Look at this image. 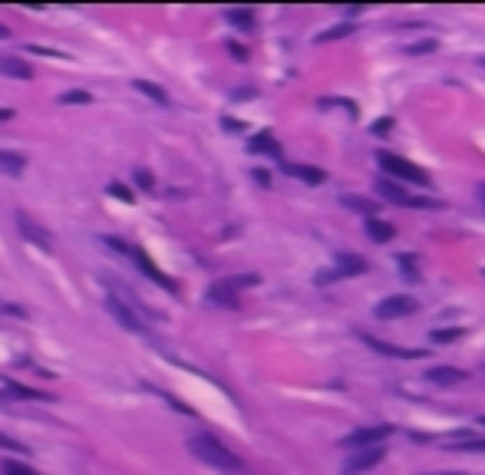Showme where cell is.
<instances>
[{
  "label": "cell",
  "mask_w": 485,
  "mask_h": 475,
  "mask_svg": "<svg viewBox=\"0 0 485 475\" xmlns=\"http://www.w3.org/2000/svg\"><path fill=\"white\" fill-rule=\"evenodd\" d=\"M188 452H192L195 459H201L205 465L218 469V472H241V469H245V462L238 459L235 452L224 449L222 442L215 436H208V433H199V436L188 439Z\"/></svg>",
  "instance_id": "1"
},
{
  "label": "cell",
  "mask_w": 485,
  "mask_h": 475,
  "mask_svg": "<svg viewBox=\"0 0 485 475\" xmlns=\"http://www.w3.org/2000/svg\"><path fill=\"white\" fill-rule=\"evenodd\" d=\"M106 311H109L125 330H132V334H149V324H146V320H149V311L139 307V304H132L119 288L106 290Z\"/></svg>",
  "instance_id": "2"
},
{
  "label": "cell",
  "mask_w": 485,
  "mask_h": 475,
  "mask_svg": "<svg viewBox=\"0 0 485 475\" xmlns=\"http://www.w3.org/2000/svg\"><path fill=\"white\" fill-rule=\"evenodd\" d=\"M376 162H380V169H383L386 176L393 178H403V182H413V185H429V176H426L419 165L406 162V159H399V155H390V152H380L376 155Z\"/></svg>",
  "instance_id": "3"
},
{
  "label": "cell",
  "mask_w": 485,
  "mask_h": 475,
  "mask_svg": "<svg viewBox=\"0 0 485 475\" xmlns=\"http://www.w3.org/2000/svg\"><path fill=\"white\" fill-rule=\"evenodd\" d=\"M376 192H380L386 201H393V205H406V208H436V201L413 195V192H406L403 185H397L393 178H380V182H376Z\"/></svg>",
  "instance_id": "4"
},
{
  "label": "cell",
  "mask_w": 485,
  "mask_h": 475,
  "mask_svg": "<svg viewBox=\"0 0 485 475\" xmlns=\"http://www.w3.org/2000/svg\"><path fill=\"white\" fill-rule=\"evenodd\" d=\"M393 436V426H363V429H353L350 436H344V446L347 449H367V446H383L386 439Z\"/></svg>",
  "instance_id": "5"
},
{
  "label": "cell",
  "mask_w": 485,
  "mask_h": 475,
  "mask_svg": "<svg viewBox=\"0 0 485 475\" xmlns=\"http://www.w3.org/2000/svg\"><path fill=\"white\" fill-rule=\"evenodd\" d=\"M386 459V446H367V449H353L347 462H344V475H363L376 469Z\"/></svg>",
  "instance_id": "6"
},
{
  "label": "cell",
  "mask_w": 485,
  "mask_h": 475,
  "mask_svg": "<svg viewBox=\"0 0 485 475\" xmlns=\"http://www.w3.org/2000/svg\"><path fill=\"white\" fill-rule=\"evenodd\" d=\"M419 304L410 297V294H393V297H386L376 304V317L380 320H399V317H410Z\"/></svg>",
  "instance_id": "7"
},
{
  "label": "cell",
  "mask_w": 485,
  "mask_h": 475,
  "mask_svg": "<svg viewBox=\"0 0 485 475\" xmlns=\"http://www.w3.org/2000/svg\"><path fill=\"white\" fill-rule=\"evenodd\" d=\"M17 228H20V235H24L26 241H33L40 251H50L53 248L50 231H47L43 225H37V221H33V218H30L26 212H17Z\"/></svg>",
  "instance_id": "8"
},
{
  "label": "cell",
  "mask_w": 485,
  "mask_h": 475,
  "mask_svg": "<svg viewBox=\"0 0 485 475\" xmlns=\"http://www.w3.org/2000/svg\"><path fill=\"white\" fill-rule=\"evenodd\" d=\"M367 267H370V264L363 261L360 254H340L334 264V274L337 277H357V274H367Z\"/></svg>",
  "instance_id": "9"
},
{
  "label": "cell",
  "mask_w": 485,
  "mask_h": 475,
  "mask_svg": "<svg viewBox=\"0 0 485 475\" xmlns=\"http://www.w3.org/2000/svg\"><path fill=\"white\" fill-rule=\"evenodd\" d=\"M363 343H370L376 353H390V357H403V360H419V357H426V350H403V347H393V343L376 340V337H370V334H363Z\"/></svg>",
  "instance_id": "10"
},
{
  "label": "cell",
  "mask_w": 485,
  "mask_h": 475,
  "mask_svg": "<svg viewBox=\"0 0 485 475\" xmlns=\"http://www.w3.org/2000/svg\"><path fill=\"white\" fill-rule=\"evenodd\" d=\"M0 73L10 76V79H33L30 63H24L20 56H0Z\"/></svg>",
  "instance_id": "11"
},
{
  "label": "cell",
  "mask_w": 485,
  "mask_h": 475,
  "mask_svg": "<svg viewBox=\"0 0 485 475\" xmlns=\"http://www.w3.org/2000/svg\"><path fill=\"white\" fill-rule=\"evenodd\" d=\"M426 380H429V383H439V387H456V383L465 380V370H456V366H436V370L426 373Z\"/></svg>",
  "instance_id": "12"
},
{
  "label": "cell",
  "mask_w": 485,
  "mask_h": 475,
  "mask_svg": "<svg viewBox=\"0 0 485 475\" xmlns=\"http://www.w3.org/2000/svg\"><path fill=\"white\" fill-rule=\"evenodd\" d=\"M281 169H284L287 176L300 178V182H307V185H321V182H323V172H321V169H314V165H294V162H281Z\"/></svg>",
  "instance_id": "13"
},
{
  "label": "cell",
  "mask_w": 485,
  "mask_h": 475,
  "mask_svg": "<svg viewBox=\"0 0 485 475\" xmlns=\"http://www.w3.org/2000/svg\"><path fill=\"white\" fill-rule=\"evenodd\" d=\"M397 235V228L390 225V221H380V218H367V238L376 241V244H386V241H393Z\"/></svg>",
  "instance_id": "14"
},
{
  "label": "cell",
  "mask_w": 485,
  "mask_h": 475,
  "mask_svg": "<svg viewBox=\"0 0 485 475\" xmlns=\"http://www.w3.org/2000/svg\"><path fill=\"white\" fill-rule=\"evenodd\" d=\"M208 300L218 304V307H238V290L228 288L222 281V284H212V288H208Z\"/></svg>",
  "instance_id": "15"
},
{
  "label": "cell",
  "mask_w": 485,
  "mask_h": 475,
  "mask_svg": "<svg viewBox=\"0 0 485 475\" xmlns=\"http://www.w3.org/2000/svg\"><path fill=\"white\" fill-rule=\"evenodd\" d=\"M340 205L350 208V212L363 215V218H374V212H376V205L370 198H363V195H340Z\"/></svg>",
  "instance_id": "16"
},
{
  "label": "cell",
  "mask_w": 485,
  "mask_h": 475,
  "mask_svg": "<svg viewBox=\"0 0 485 475\" xmlns=\"http://www.w3.org/2000/svg\"><path fill=\"white\" fill-rule=\"evenodd\" d=\"M132 86L142 93V96H149L152 102H159V106H169V93L162 86H155V83H149V79H132Z\"/></svg>",
  "instance_id": "17"
},
{
  "label": "cell",
  "mask_w": 485,
  "mask_h": 475,
  "mask_svg": "<svg viewBox=\"0 0 485 475\" xmlns=\"http://www.w3.org/2000/svg\"><path fill=\"white\" fill-rule=\"evenodd\" d=\"M251 152H264V155H271V159H281V146L274 142L271 132H261V136L251 139Z\"/></svg>",
  "instance_id": "18"
},
{
  "label": "cell",
  "mask_w": 485,
  "mask_h": 475,
  "mask_svg": "<svg viewBox=\"0 0 485 475\" xmlns=\"http://www.w3.org/2000/svg\"><path fill=\"white\" fill-rule=\"evenodd\" d=\"M26 169V159L20 152H0V172H7V176H20Z\"/></svg>",
  "instance_id": "19"
},
{
  "label": "cell",
  "mask_w": 485,
  "mask_h": 475,
  "mask_svg": "<svg viewBox=\"0 0 485 475\" xmlns=\"http://www.w3.org/2000/svg\"><path fill=\"white\" fill-rule=\"evenodd\" d=\"M224 17H228V20H231V24H235L238 30H245V33H251V30H254V13H251V10H241V7H231V10L224 13Z\"/></svg>",
  "instance_id": "20"
},
{
  "label": "cell",
  "mask_w": 485,
  "mask_h": 475,
  "mask_svg": "<svg viewBox=\"0 0 485 475\" xmlns=\"http://www.w3.org/2000/svg\"><path fill=\"white\" fill-rule=\"evenodd\" d=\"M89 100H93V96H89L86 89H70V93H63V96H60V106H76V102H83V106H86Z\"/></svg>",
  "instance_id": "21"
},
{
  "label": "cell",
  "mask_w": 485,
  "mask_h": 475,
  "mask_svg": "<svg viewBox=\"0 0 485 475\" xmlns=\"http://www.w3.org/2000/svg\"><path fill=\"white\" fill-rule=\"evenodd\" d=\"M347 33H353V24H340V26H334V30H323V33H317V43L340 40V37H347Z\"/></svg>",
  "instance_id": "22"
},
{
  "label": "cell",
  "mask_w": 485,
  "mask_h": 475,
  "mask_svg": "<svg viewBox=\"0 0 485 475\" xmlns=\"http://www.w3.org/2000/svg\"><path fill=\"white\" fill-rule=\"evenodd\" d=\"M465 330L462 327H446V330H433V343H449V340H459Z\"/></svg>",
  "instance_id": "23"
},
{
  "label": "cell",
  "mask_w": 485,
  "mask_h": 475,
  "mask_svg": "<svg viewBox=\"0 0 485 475\" xmlns=\"http://www.w3.org/2000/svg\"><path fill=\"white\" fill-rule=\"evenodd\" d=\"M0 449L3 452H17V455H26V446H20V442H17V439H10V436H0Z\"/></svg>",
  "instance_id": "24"
},
{
  "label": "cell",
  "mask_w": 485,
  "mask_h": 475,
  "mask_svg": "<svg viewBox=\"0 0 485 475\" xmlns=\"http://www.w3.org/2000/svg\"><path fill=\"white\" fill-rule=\"evenodd\" d=\"M433 50H436V40H423V43H410L406 47L410 56H423V53H433Z\"/></svg>",
  "instance_id": "25"
},
{
  "label": "cell",
  "mask_w": 485,
  "mask_h": 475,
  "mask_svg": "<svg viewBox=\"0 0 485 475\" xmlns=\"http://www.w3.org/2000/svg\"><path fill=\"white\" fill-rule=\"evenodd\" d=\"M399 271H403V277H416L419 271H416V261H413L410 254H399Z\"/></svg>",
  "instance_id": "26"
},
{
  "label": "cell",
  "mask_w": 485,
  "mask_h": 475,
  "mask_svg": "<svg viewBox=\"0 0 485 475\" xmlns=\"http://www.w3.org/2000/svg\"><path fill=\"white\" fill-rule=\"evenodd\" d=\"M3 472H7V475H37V472H33V469H30V465L10 462V459H7V462H3Z\"/></svg>",
  "instance_id": "27"
},
{
  "label": "cell",
  "mask_w": 485,
  "mask_h": 475,
  "mask_svg": "<svg viewBox=\"0 0 485 475\" xmlns=\"http://www.w3.org/2000/svg\"><path fill=\"white\" fill-rule=\"evenodd\" d=\"M136 182L146 188V192H152V188H155V182H152V176L146 172V169H136Z\"/></svg>",
  "instance_id": "28"
},
{
  "label": "cell",
  "mask_w": 485,
  "mask_h": 475,
  "mask_svg": "<svg viewBox=\"0 0 485 475\" xmlns=\"http://www.w3.org/2000/svg\"><path fill=\"white\" fill-rule=\"evenodd\" d=\"M390 129H393V119H390V116H386V119H376V123H374V136H386Z\"/></svg>",
  "instance_id": "29"
},
{
  "label": "cell",
  "mask_w": 485,
  "mask_h": 475,
  "mask_svg": "<svg viewBox=\"0 0 485 475\" xmlns=\"http://www.w3.org/2000/svg\"><path fill=\"white\" fill-rule=\"evenodd\" d=\"M109 192H112V195H116V198H123V201H132V195H129V192H125V188L119 185V182H112V185H109Z\"/></svg>",
  "instance_id": "30"
},
{
  "label": "cell",
  "mask_w": 485,
  "mask_h": 475,
  "mask_svg": "<svg viewBox=\"0 0 485 475\" xmlns=\"http://www.w3.org/2000/svg\"><path fill=\"white\" fill-rule=\"evenodd\" d=\"M462 452H485V442H482V439H472V442H465V446H462Z\"/></svg>",
  "instance_id": "31"
},
{
  "label": "cell",
  "mask_w": 485,
  "mask_h": 475,
  "mask_svg": "<svg viewBox=\"0 0 485 475\" xmlns=\"http://www.w3.org/2000/svg\"><path fill=\"white\" fill-rule=\"evenodd\" d=\"M228 50L235 53V60H248V53H245V47H238V43H228Z\"/></svg>",
  "instance_id": "32"
},
{
  "label": "cell",
  "mask_w": 485,
  "mask_h": 475,
  "mask_svg": "<svg viewBox=\"0 0 485 475\" xmlns=\"http://www.w3.org/2000/svg\"><path fill=\"white\" fill-rule=\"evenodd\" d=\"M222 125H224V129H245V125H241V123H235V119H228V116H224V119H222Z\"/></svg>",
  "instance_id": "33"
},
{
  "label": "cell",
  "mask_w": 485,
  "mask_h": 475,
  "mask_svg": "<svg viewBox=\"0 0 485 475\" xmlns=\"http://www.w3.org/2000/svg\"><path fill=\"white\" fill-rule=\"evenodd\" d=\"M10 116H13L10 109H0V123H7V119H10Z\"/></svg>",
  "instance_id": "34"
},
{
  "label": "cell",
  "mask_w": 485,
  "mask_h": 475,
  "mask_svg": "<svg viewBox=\"0 0 485 475\" xmlns=\"http://www.w3.org/2000/svg\"><path fill=\"white\" fill-rule=\"evenodd\" d=\"M7 37H10V30H7V26L0 24V40H7Z\"/></svg>",
  "instance_id": "35"
},
{
  "label": "cell",
  "mask_w": 485,
  "mask_h": 475,
  "mask_svg": "<svg viewBox=\"0 0 485 475\" xmlns=\"http://www.w3.org/2000/svg\"><path fill=\"white\" fill-rule=\"evenodd\" d=\"M426 475H465V472H426Z\"/></svg>",
  "instance_id": "36"
},
{
  "label": "cell",
  "mask_w": 485,
  "mask_h": 475,
  "mask_svg": "<svg viewBox=\"0 0 485 475\" xmlns=\"http://www.w3.org/2000/svg\"><path fill=\"white\" fill-rule=\"evenodd\" d=\"M0 311H17V307H7V304H3V300H0Z\"/></svg>",
  "instance_id": "37"
},
{
  "label": "cell",
  "mask_w": 485,
  "mask_h": 475,
  "mask_svg": "<svg viewBox=\"0 0 485 475\" xmlns=\"http://www.w3.org/2000/svg\"><path fill=\"white\" fill-rule=\"evenodd\" d=\"M479 195H482V201H485V185H482V188H479Z\"/></svg>",
  "instance_id": "38"
},
{
  "label": "cell",
  "mask_w": 485,
  "mask_h": 475,
  "mask_svg": "<svg viewBox=\"0 0 485 475\" xmlns=\"http://www.w3.org/2000/svg\"><path fill=\"white\" fill-rule=\"evenodd\" d=\"M479 63H482V66H485V56H482V60H479Z\"/></svg>",
  "instance_id": "39"
},
{
  "label": "cell",
  "mask_w": 485,
  "mask_h": 475,
  "mask_svg": "<svg viewBox=\"0 0 485 475\" xmlns=\"http://www.w3.org/2000/svg\"><path fill=\"white\" fill-rule=\"evenodd\" d=\"M482 423H485V416H482Z\"/></svg>",
  "instance_id": "40"
}]
</instances>
